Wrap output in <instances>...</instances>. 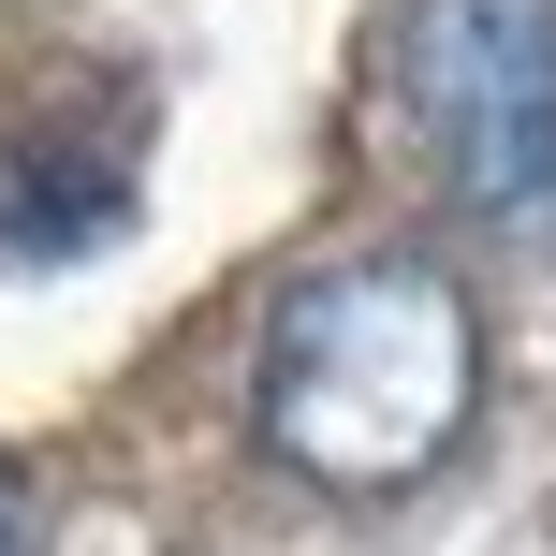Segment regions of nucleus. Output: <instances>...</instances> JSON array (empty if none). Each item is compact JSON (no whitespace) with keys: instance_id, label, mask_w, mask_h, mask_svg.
<instances>
[{"instance_id":"obj_1","label":"nucleus","mask_w":556,"mask_h":556,"mask_svg":"<svg viewBox=\"0 0 556 556\" xmlns=\"http://www.w3.org/2000/svg\"><path fill=\"white\" fill-rule=\"evenodd\" d=\"M264 454L323 498H395L425 483L483 410V323L425 250H366L278 293L264 323Z\"/></svg>"},{"instance_id":"obj_2","label":"nucleus","mask_w":556,"mask_h":556,"mask_svg":"<svg viewBox=\"0 0 556 556\" xmlns=\"http://www.w3.org/2000/svg\"><path fill=\"white\" fill-rule=\"evenodd\" d=\"M395 103L469 220H556V0H410L395 15Z\"/></svg>"},{"instance_id":"obj_3","label":"nucleus","mask_w":556,"mask_h":556,"mask_svg":"<svg viewBox=\"0 0 556 556\" xmlns=\"http://www.w3.org/2000/svg\"><path fill=\"white\" fill-rule=\"evenodd\" d=\"M117 205H132V162L117 147H74L59 117L45 132H0V264H74Z\"/></svg>"},{"instance_id":"obj_4","label":"nucleus","mask_w":556,"mask_h":556,"mask_svg":"<svg viewBox=\"0 0 556 556\" xmlns=\"http://www.w3.org/2000/svg\"><path fill=\"white\" fill-rule=\"evenodd\" d=\"M0 556H29V498H15V483H0Z\"/></svg>"}]
</instances>
